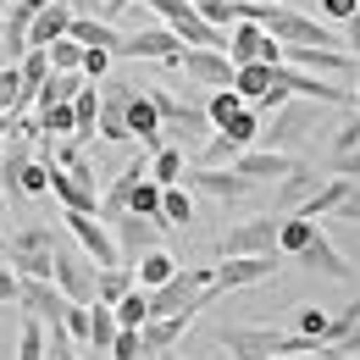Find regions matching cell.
I'll list each match as a JSON object with an SVG mask.
<instances>
[{"instance_id":"obj_1","label":"cell","mask_w":360,"mask_h":360,"mask_svg":"<svg viewBox=\"0 0 360 360\" xmlns=\"http://www.w3.org/2000/svg\"><path fill=\"white\" fill-rule=\"evenodd\" d=\"M188 50L172 22H155V28H139V34H122L111 56H122V61H161V67H178V56Z\"/></svg>"},{"instance_id":"obj_2","label":"cell","mask_w":360,"mask_h":360,"mask_svg":"<svg viewBox=\"0 0 360 360\" xmlns=\"http://www.w3.org/2000/svg\"><path fill=\"white\" fill-rule=\"evenodd\" d=\"M50 194L61 200V211H94L100 217V183H94V167L84 155L72 167H56L50 161Z\"/></svg>"},{"instance_id":"obj_3","label":"cell","mask_w":360,"mask_h":360,"mask_svg":"<svg viewBox=\"0 0 360 360\" xmlns=\"http://www.w3.org/2000/svg\"><path fill=\"white\" fill-rule=\"evenodd\" d=\"M61 227L78 238V250L89 255L94 266H117V261H122V250H117V233L100 222L94 211H61Z\"/></svg>"},{"instance_id":"obj_4","label":"cell","mask_w":360,"mask_h":360,"mask_svg":"<svg viewBox=\"0 0 360 360\" xmlns=\"http://www.w3.org/2000/svg\"><path fill=\"white\" fill-rule=\"evenodd\" d=\"M316 111H321L316 100H305V105H300V100L277 105V111H271V122L261 128V139H255V144H266V150H294V144H300V139L316 128Z\"/></svg>"},{"instance_id":"obj_5","label":"cell","mask_w":360,"mask_h":360,"mask_svg":"<svg viewBox=\"0 0 360 360\" xmlns=\"http://www.w3.org/2000/svg\"><path fill=\"white\" fill-rule=\"evenodd\" d=\"M283 271V255H222L211 266V283L217 294H233V288H250V283H266Z\"/></svg>"},{"instance_id":"obj_6","label":"cell","mask_w":360,"mask_h":360,"mask_svg":"<svg viewBox=\"0 0 360 360\" xmlns=\"http://www.w3.org/2000/svg\"><path fill=\"white\" fill-rule=\"evenodd\" d=\"M277 227H283V217H250V222H233L222 233V255H283L277 250Z\"/></svg>"},{"instance_id":"obj_7","label":"cell","mask_w":360,"mask_h":360,"mask_svg":"<svg viewBox=\"0 0 360 360\" xmlns=\"http://www.w3.org/2000/svg\"><path fill=\"white\" fill-rule=\"evenodd\" d=\"M150 100H155V111H161V134H172V139L217 134L211 117H205V105H188V100H178V94H167V89H150Z\"/></svg>"},{"instance_id":"obj_8","label":"cell","mask_w":360,"mask_h":360,"mask_svg":"<svg viewBox=\"0 0 360 360\" xmlns=\"http://www.w3.org/2000/svg\"><path fill=\"white\" fill-rule=\"evenodd\" d=\"M17 305L28 316H39L50 333H56V327L67 321V305H72V300L56 288V277H17Z\"/></svg>"},{"instance_id":"obj_9","label":"cell","mask_w":360,"mask_h":360,"mask_svg":"<svg viewBox=\"0 0 360 360\" xmlns=\"http://www.w3.org/2000/svg\"><path fill=\"white\" fill-rule=\"evenodd\" d=\"M94 277H100V266L84 250H56V288L72 305H94Z\"/></svg>"},{"instance_id":"obj_10","label":"cell","mask_w":360,"mask_h":360,"mask_svg":"<svg viewBox=\"0 0 360 360\" xmlns=\"http://www.w3.org/2000/svg\"><path fill=\"white\" fill-rule=\"evenodd\" d=\"M178 67L200 84V89H227V84H233V72H238V61H233L227 50H205V45H188L178 56Z\"/></svg>"},{"instance_id":"obj_11","label":"cell","mask_w":360,"mask_h":360,"mask_svg":"<svg viewBox=\"0 0 360 360\" xmlns=\"http://www.w3.org/2000/svg\"><path fill=\"white\" fill-rule=\"evenodd\" d=\"M227 56L233 61H271V67H283V39L271 28H261V22H233Z\"/></svg>"},{"instance_id":"obj_12","label":"cell","mask_w":360,"mask_h":360,"mask_svg":"<svg viewBox=\"0 0 360 360\" xmlns=\"http://www.w3.org/2000/svg\"><path fill=\"white\" fill-rule=\"evenodd\" d=\"M183 183L194 188V194H211V200H222V205H233V200H244L255 183L244 178L238 167H188L183 172Z\"/></svg>"},{"instance_id":"obj_13","label":"cell","mask_w":360,"mask_h":360,"mask_svg":"<svg viewBox=\"0 0 360 360\" xmlns=\"http://www.w3.org/2000/svg\"><path fill=\"white\" fill-rule=\"evenodd\" d=\"M139 94V84H122V78H117V84H105V89H100V139H105V144H128V100H134Z\"/></svg>"},{"instance_id":"obj_14","label":"cell","mask_w":360,"mask_h":360,"mask_svg":"<svg viewBox=\"0 0 360 360\" xmlns=\"http://www.w3.org/2000/svg\"><path fill=\"white\" fill-rule=\"evenodd\" d=\"M283 61H294V67H305V72H355V50L344 45H283Z\"/></svg>"},{"instance_id":"obj_15","label":"cell","mask_w":360,"mask_h":360,"mask_svg":"<svg viewBox=\"0 0 360 360\" xmlns=\"http://www.w3.org/2000/svg\"><path fill=\"white\" fill-rule=\"evenodd\" d=\"M233 167H238L250 183H266V178L283 183L294 167H300V161H294V150H266V144H250V150H238V161H233Z\"/></svg>"},{"instance_id":"obj_16","label":"cell","mask_w":360,"mask_h":360,"mask_svg":"<svg viewBox=\"0 0 360 360\" xmlns=\"http://www.w3.org/2000/svg\"><path fill=\"white\" fill-rule=\"evenodd\" d=\"M294 261H300L305 271H316V277H333V283H344V277L355 271V266H349V255H344V250H338V244H333L321 227H316V238L300 250V255H294Z\"/></svg>"},{"instance_id":"obj_17","label":"cell","mask_w":360,"mask_h":360,"mask_svg":"<svg viewBox=\"0 0 360 360\" xmlns=\"http://www.w3.org/2000/svg\"><path fill=\"white\" fill-rule=\"evenodd\" d=\"M144 172H150V150H144V155H134V161L111 178V188L100 194V217H105V222H117V217L128 211V194H134V183L144 178Z\"/></svg>"},{"instance_id":"obj_18","label":"cell","mask_w":360,"mask_h":360,"mask_svg":"<svg viewBox=\"0 0 360 360\" xmlns=\"http://www.w3.org/2000/svg\"><path fill=\"white\" fill-rule=\"evenodd\" d=\"M194 316L200 311H172V316H150L139 333H144V355H155V349H178L183 333L194 327Z\"/></svg>"},{"instance_id":"obj_19","label":"cell","mask_w":360,"mask_h":360,"mask_svg":"<svg viewBox=\"0 0 360 360\" xmlns=\"http://www.w3.org/2000/svg\"><path fill=\"white\" fill-rule=\"evenodd\" d=\"M128 134H134L144 150H161V144H167V134H161V111H155L150 89H139L134 100H128Z\"/></svg>"},{"instance_id":"obj_20","label":"cell","mask_w":360,"mask_h":360,"mask_svg":"<svg viewBox=\"0 0 360 360\" xmlns=\"http://www.w3.org/2000/svg\"><path fill=\"white\" fill-rule=\"evenodd\" d=\"M155 217H139V211H122L117 217V250L128 255V261H139L144 250H155Z\"/></svg>"},{"instance_id":"obj_21","label":"cell","mask_w":360,"mask_h":360,"mask_svg":"<svg viewBox=\"0 0 360 360\" xmlns=\"http://www.w3.org/2000/svg\"><path fill=\"white\" fill-rule=\"evenodd\" d=\"M349 188H355V178L333 172V178H321V188H311V194H305V200H300L294 211H300V217H316V222H321V217H333V211L344 205V194H349Z\"/></svg>"},{"instance_id":"obj_22","label":"cell","mask_w":360,"mask_h":360,"mask_svg":"<svg viewBox=\"0 0 360 360\" xmlns=\"http://www.w3.org/2000/svg\"><path fill=\"white\" fill-rule=\"evenodd\" d=\"M72 17H78V11H72V0H50L45 11L28 22V45H50V39H61V34L72 28Z\"/></svg>"},{"instance_id":"obj_23","label":"cell","mask_w":360,"mask_h":360,"mask_svg":"<svg viewBox=\"0 0 360 360\" xmlns=\"http://www.w3.org/2000/svg\"><path fill=\"white\" fill-rule=\"evenodd\" d=\"M117 333H122V321H117V305H105V300H94V305H89V349H100V355H111V344H117Z\"/></svg>"},{"instance_id":"obj_24","label":"cell","mask_w":360,"mask_h":360,"mask_svg":"<svg viewBox=\"0 0 360 360\" xmlns=\"http://www.w3.org/2000/svg\"><path fill=\"white\" fill-rule=\"evenodd\" d=\"M271 78H277V67H271V61H238V72H233V89H238L250 105H255V100L271 89Z\"/></svg>"},{"instance_id":"obj_25","label":"cell","mask_w":360,"mask_h":360,"mask_svg":"<svg viewBox=\"0 0 360 360\" xmlns=\"http://www.w3.org/2000/svg\"><path fill=\"white\" fill-rule=\"evenodd\" d=\"M178 266H183V261L172 255V250H144V255L134 261V277L144 283V288H161V283H167Z\"/></svg>"},{"instance_id":"obj_26","label":"cell","mask_w":360,"mask_h":360,"mask_svg":"<svg viewBox=\"0 0 360 360\" xmlns=\"http://www.w3.org/2000/svg\"><path fill=\"white\" fill-rule=\"evenodd\" d=\"M161 227H194V194L183 183L161 188Z\"/></svg>"},{"instance_id":"obj_27","label":"cell","mask_w":360,"mask_h":360,"mask_svg":"<svg viewBox=\"0 0 360 360\" xmlns=\"http://www.w3.org/2000/svg\"><path fill=\"white\" fill-rule=\"evenodd\" d=\"M0 111H11V117H22V111H34V89L22 84V72H17V61H11V67H0Z\"/></svg>"},{"instance_id":"obj_28","label":"cell","mask_w":360,"mask_h":360,"mask_svg":"<svg viewBox=\"0 0 360 360\" xmlns=\"http://www.w3.org/2000/svg\"><path fill=\"white\" fill-rule=\"evenodd\" d=\"M72 117H78V144L100 139V84H84L72 94Z\"/></svg>"},{"instance_id":"obj_29","label":"cell","mask_w":360,"mask_h":360,"mask_svg":"<svg viewBox=\"0 0 360 360\" xmlns=\"http://www.w3.org/2000/svg\"><path fill=\"white\" fill-rule=\"evenodd\" d=\"M34 117H39V134H45V139H61V134H72V139H78V117H72V100H56V105H34Z\"/></svg>"},{"instance_id":"obj_30","label":"cell","mask_w":360,"mask_h":360,"mask_svg":"<svg viewBox=\"0 0 360 360\" xmlns=\"http://www.w3.org/2000/svg\"><path fill=\"white\" fill-rule=\"evenodd\" d=\"M183 172H188V155H183L178 144H161V150H150V178L161 183H183Z\"/></svg>"},{"instance_id":"obj_31","label":"cell","mask_w":360,"mask_h":360,"mask_svg":"<svg viewBox=\"0 0 360 360\" xmlns=\"http://www.w3.org/2000/svg\"><path fill=\"white\" fill-rule=\"evenodd\" d=\"M134 283H139V277H134V266H122V261H117V266H100V277H94V300L117 305V300H122V294H128Z\"/></svg>"},{"instance_id":"obj_32","label":"cell","mask_w":360,"mask_h":360,"mask_svg":"<svg viewBox=\"0 0 360 360\" xmlns=\"http://www.w3.org/2000/svg\"><path fill=\"white\" fill-rule=\"evenodd\" d=\"M311 188H321V178H316L311 167H294L288 178L277 183V211H294V205H300V200H305Z\"/></svg>"},{"instance_id":"obj_33","label":"cell","mask_w":360,"mask_h":360,"mask_svg":"<svg viewBox=\"0 0 360 360\" xmlns=\"http://www.w3.org/2000/svg\"><path fill=\"white\" fill-rule=\"evenodd\" d=\"M84 84H89L84 72H56V67H50V78L39 84V94H34V105H56V100H72V94L84 89Z\"/></svg>"},{"instance_id":"obj_34","label":"cell","mask_w":360,"mask_h":360,"mask_svg":"<svg viewBox=\"0 0 360 360\" xmlns=\"http://www.w3.org/2000/svg\"><path fill=\"white\" fill-rule=\"evenodd\" d=\"M17 360H50V327L39 316L22 321V333H17Z\"/></svg>"},{"instance_id":"obj_35","label":"cell","mask_w":360,"mask_h":360,"mask_svg":"<svg viewBox=\"0 0 360 360\" xmlns=\"http://www.w3.org/2000/svg\"><path fill=\"white\" fill-rule=\"evenodd\" d=\"M244 105H250V100L227 84V89H211V100H205V117H211V128H227V122H233Z\"/></svg>"},{"instance_id":"obj_36","label":"cell","mask_w":360,"mask_h":360,"mask_svg":"<svg viewBox=\"0 0 360 360\" xmlns=\"http://www.w3.org/2000/svg\"><path fill=\"white\" fill-rule=\"evenodd\" d=\"M117 321H122V327H144V321H150V288H144V283H134V288L117 300Z\"/></svg>"},{"instance_id":"obj_37","label":"cell","mask_w":360,"mask_h":360,"mask_svg":"<svg viewBox=\"0 0 360 360\" xmlns=\"http://www.w3.org/2000/svg\"><path fill=\"white\" fill-rule=\"evenodd\" d=\"M45 56H50V67H56V72H84V45H78L72 34L50 39V45H45Z\"/></svg>"},{"instance_id":"obj_38","label":"cell","mask_w":360,"mask_h":360,"mask_svg":"<svg viewBox=\"0 0 360 360\" xmlns=\"http://www.w3.org/2000/svg\"><path fill=\"white\" fill-rule=\"evenodd\" d=\"M294 333H305V338H316V344H327V338H333V311H321V305H300Z\"/></svg>"},{"instance_id":"obj_39","label":"cell","mask_w":360,"mask_h":360,"mask_svg":"<svg viewBox=\"0 0 360 360\" xmlns=\"http://www.w3.org/2000/svg\"><path fill=\"white\" fill-rule=\"evenodd\" d=\"M128 211H139V217H155V222H161V183L150 178V172L134 183V194H128Z\"/></svg>"},{"instance_id":"obj_40","label":"cell","mask_w":360,"mask_h":360,"mask_svg":"<svg viewBox=\"0 0 360 360\" xmlns=\"http://www.w3.org/2000/svg\"><path fill=\"white\" fill-rule=\"evenodd\" d=\"M238 150H244V144H238V139H227L222 128H217V134L205 139V150H200V167H233V161H238Z\"/></svg>"},{"instance_id":"obj_41","label":"cell","mask_w":360,"mask_h":360,"mask_svg":"<svg viewBox=\"0 0 360 360\" xmlns=\"http://www.w3.org/2000/svg\"><path fill=\"white\" fill-rule=\"evenodd\" d=\"M39 250H56V233L39 222H28V227H17V238H11V255H39Z\"/></svg>"},{"instance_id":"obj_42","label":"cell","mask_w":360,"mask_h":360,"mask_svg":"<svg viewBox=\"0 0 360 360\" xmlns=\"http://www.w3.org/2000/svg\"><path fill=\"white\" fill-rule=\"evenodd\" d=\"M17 194H50V161H28L22 178H17ZM11 194V200H17Z\"/></svg>"},{"instance_id":"obj_43","label":"cell","mask_w":360,"mask_h":360,"mask_svg":"<svg viewBox=\"0 0 360 360\" xmlns=\"http://www.w3.org/2000/svg\"><path fill=\"white\" fill-rule=\"evenodd\" d=\"M17 277H56V250H39V255H11Z\"/></svg>"},{"instance_id":"obj_44","label":"cell","mask_w":360,"mask_h":360,"mask_svg":"<svg viewBox=\"0 0 360 360\" xmlns=\"http://www.w3.org/2000/svg\"><path fill=\"white\" fill-rule=\"evenodd\" d=\"M194 6H200V17L211 28H233L238 22V0H194Z\"/></svg>"},{"instance_id":"obj_45","label":"cell","mask_w":360,"mask_h":360,"mask_svg":"<svg viewBox=\"0 0 360 360\" xmlns=\"http://www.w3.org/2000/svg\"><path fill=\"white\" fill-rule=\"evenodd\" d=\"M111 360H144V333H139V327H122L117 344H111Z\"/></svg>"},{"instance_id":"obj_46","label":"cell","mask_w":360,"mask_h":360,"mask_svg":"<svg viewBox=\"0 0 360 360\" xmlns=\"http://www.w3.org/2000/svg\"><path fill=\"white\" fill-rule=\"evenodd\" d=\"M105 72H111V50L84 45V78H89V84H105Z\"/></svg>"},{"instance_id":"obj_47","label":"cell","mask_w":360,"mask_h":360,"mask_svg":"<svg viewBox=\"0 0 360 360\" xmlns=\"http://www.w3.org/2000/svg\"><path fill=\"white\" fill-rule=\"evenodd\" d=\"M61 327H67L72 344H89V305H67V321H61Z\"/></svg>"},{"instance_id":"obj_48","label":"cell","mask_w":360,"mask_h":360,"mask_svg":"<svg viewBox=\"0 0 360 360\" xmlns=\"http://www.w3.org/2000/svg\"><path fill=\"white\" fill-rule=\"evenodd\" d=\"M360 17V0H321V22H349Z\"/></svg>"},{"instance_id":"obj_49","label":"cell","mask_w":360,"mask_h":360,"mask_svg":"<svg viewBox=\"0 0 360 360\" xmlns=\"http://www.w3.org/2000/svg\"><path fill=\"white\" fill-rule=\"evenodd\" d=\"M333 222H355V227H360V178H355V188L344 194V205L333 211Z\"/></svg>"},{"instance_id":"obj_50","label":"cell","mask_w":360,"mask_h":360,"mask_svg":"<svg viewBox=\"0 0 360 360\" xmlns=\"http://www.w3.org/2000/svg\"><path fill=\"white\" fill-rule=\"evenodd\" d=\"M327 167H333V172H344V178H360V150H344V155H327Z\"/></svg>"},{"instance_id":"obj_51","label":"cell","mask_w":360,"mask_h":360,"mask_svg":"<svg viewBox=\"0 0 360 360\" xmlns=\"http://www.w3.org/2000/svg\"><path fill=\"white\" fill-rule=\"evenodd\" d=\"M17 300V266H0V305Z\"/></svg>"},{"instance_id":"obj_52","label":"cell","mask_w":360,"mask_h":360,"mask_svg":"<svg viewBox=\"0 0 360 360\" xmlns=\"http://www.w3.org/2000/svg\"><path fill=\"white\" fill-rule=\"evenodd\" d=\"M344 45L360 56V17H349V22H344Z\"/></svg>"},{"instance_id":"obj_53","label":"cell","mask_w":360,"mask_h":360,"mask_svg":"<svg viewBox=\"0 0 360 360\" xmlns=\"http://www.w3.org/2000/svg\"><path fill=\"white\" fill-rule=\"evenodd\" d=\"M321 360H360V355H349V349H338V344H321Z\"/></svg>"},{"instance_id":"obj_54","label":"cell","mask_w":360,"mask_h":360,"mask_svg":"<svg viewBox=\"0 0 360 360\" xmlns=\"http://www.w3.org/2000/svg\"><path fill=\"white\" fill-rule=\"evenodd\" d=\"M144 360H183L178 349H155V355H144Z\"/></svg>"},{"instance_id":"obj_55","label":"cell","mask_w":360,"mask_h":360,"mask_svg":"<svg viewBox=\"0 0 360 360\" xmlns=\"http://www.w3.org/2000/svg\"><path fill=\"white\" fill-rule=\"evenodd\" d=\"M11 134V111H0V139Z\"/></svg>"},{"instance_id":"obj_56","label":"cell","mask_w":360,"mask_h":360,"mask_svg":"<svg viewBox=\"0 0 360 360\" xmlns=\"http://www.w3.org/2000/svg\"><path fill=\"white\" fill-rule=\"evenodd\" d=\"M0 238H6V188H0Z\"/></svg>"},{"instance_id":"obj_57","label":"cell","mask_w":360,"mask_h":360,"mask_svg":"<svg viewBox=\"0 0 360 360\" xmlns=\"http://www.w3.org/2000/svg\"><path fill=\"white\" fill-rule=\"evenodd\" d=\"M355 128H360V117H355Z\"/></svg>"},{"instance_id":"obj_58","label":"cell","mask_w":360,"mask_h":360,"mask_svg":"<svg viewBox=\"0 0 360 360\" xmlns=\"http://www.w3.org/2000/svg\"><path fill=\"white\" fill-rule=\"evenodd\" d=\"M355 94H360V84H355Z\"/></svg>"}]
</instances>
